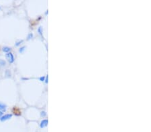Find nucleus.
Returning a JSON list of instances; mask_svg holds the SVG:
<instances>
[{"label": "nucleus", "instance_id": "nucleus-1", "mask_svg": "<svg viewBox=\"0 0 151 132\" xmlns=\"http://www.w3.org/2000/svg\"><path fill=\"white\" fill-rule=\"evenodd\" d=\"M6 58H7V60L9 62H13V57L11 55V53H8L6 55Z\"/></svg>", "mask_w": 151, "mask_h": 132}, {"label": "nucleus", "instance_id": "nucleus-2", "mask_svg": "<svg viewBox=\"0 0 151 132\" xmlns=\"http://www.w3.org/2000/svg\"><path fill=\"white\" fill-rule=\"evenodd\" d=\"M13 111V113H15V114H16V115H20V113H21V112L19 111V109H17V107H14Z\"/></svg>", "mask_w": 151, "mask_h": 132}, {"label": "nucleus", "instance_id": "nucleus-3", "mask_svg": "<svg viewBox=\"0 0 151 132\" xmlns=\"http://www.w3.org/2000/svg\"><path fill=\"white\" fill-rule=\"evenodd\" d=\"M11 117V115H5V116H3V117H1V121H3V120H5V119H9V118H10Z\"/></svg>", "mask_w": 151, "mask_h": 132}, {"label": "nucleus", "instance_id": "nucleus-4", "mask_svg": "<svg viewBox=\"0 0 151 132\" xmlns=\"http://www.w3.org/2000/svg\"><path fill=\"white\" fill-rule=\"evenodd\" d=\"M47 123H48V122L46 121V120H44V121H43V122H42L41 125H40L41 128H44V126H46V125H47Z\"/></svg>", "mask_w": 151, "mask_h": 132}, {"label": "nucleus", "instance_id": "nucleus-5", "mask_svg": "<svg viewBox=\"0 0 151 132\" xmlns=\"http://www.w3.org/2000/svg\"><path fill=\"white\" fill-rule=\"evenodd\" d=\"M0 109H5V105L0 103Z\"/></svg>", "mask_w": 151, "mask_h": 132}, {"label": "nucleus", "instance_id": "nucleus-6", "mask_svg": "<svg viewBox=\"0 0 151 132\" xmlns=\"http://www.w3.org/2000/svg\"><path fill=\"white\" fill-rule=\"evenodd\" d=\"M3 51H9V49L8 47H5V48H3Z\"/></svg>", "mask_w": 151, "mask_h": 132}, {"label": "nucleus", "instance_id": "nucleus-7", "mask_svg": "<svg viewBox=\"0 0 151 132\" xmlns=\"http://www.w3.org/2000/svg\"><path fill=\"white\" fill-rule=\"evenodd\" d=\"M2 115V113L1 112H0V117H1V115Z\"/></svg>", "mask_w": 151, "mask_h": 132}]
</instances>
